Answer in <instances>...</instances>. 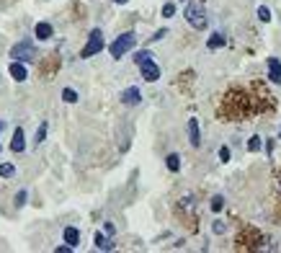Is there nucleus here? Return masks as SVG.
<instances>
[{
    "label": "nucleus",
    "instance_id": "f257e3e1",
    "mask_svg": "<svg viewBox=\"0 0 281 253\" xmlns=\"http://www.w3.org/2000/svg\"><path fill=\"white\" fill-rule=\"evenodd\" d=\"M134 44H137V34H134V31H126V34H121V36H116L114 44L108 47V52H111L114 60H121L126 52L134 49Z\"/></svg>",
    "mask_w": 281,
    "mask_h": 253
},
{
    "label": "nucleus",
    "instance_id": "f03ea898",
    "mask_svg": "<svg viewBox=\"0 0 281 253\" xmlns=\"http://www.w3.org/2000/svg\"><path fill=\"white\" fill-rule=\"evenodd\" d=\"M11 57L18 62H31V60H36V47L29 39H23V42H18L11 47Z\"/></svg>",
    "mask_w": 281,
    "mask_h": 253
},
{
    "label": "nucleus",
    "instance_id": "7ed1b4c3",
    "mask_svg": "<svg viewBox=\"0 0 281 253\" xmlns=\"http://www.w3.org/2000/svg\"><path fill=\"white\" fill-rule=\"evenodd\" d=\"M101 49H103V31L101 29H93V31H90V36H88V44L83 47V52H80V57L88 60V57H93V54H98Z\"/></svg>",
    "mask_w": 281,
    "mask_h": 253
},
{
    "label": "nucleus",
    "instance_id": "20e7f679",
    "mask_svg": "<svg viewBox=\"0 0 281 253\" xmlns=\"http://www.w3.org/2000/svg\"><path fill=\"white\" fill-rule=\"evenodd\" d=\"M183 16H186V21L194 26V29H206V13H204V8L201 5H194V3H188L186 5V11H183Z\"/></svg>",
    "mask_w": 281,
    "mask_h": 253
},
{
    "label": "nucleus",
    "instance_id": "39448f33",
    "mask_svg": "<svg viewBox=\"0 0 281 253\" xmlns=\"http://www.w3.org/2000/svg\"><path fill=\"white\" fill-rule=\"evenodd\" d=\"M140 70H142V78L147 80V83H155V80H160V67L155 65V60L140 62Z\"/></svg>",
    "mask_w": 281,
    "mask_h": 253
},
{
    "label": "nucleus",
    "instance_id": "423d86ee",
    "mask_svg": "<svg viewBox=\"0 0 281 253\" xmlns=\"http://www.w3.org/2000/svg\"><path fill=\"white\" fill-rule=\"evenodd\" d=\"M8 72H11V78H13V80H18V83H23V80L29 78V72H26V65H23V62H18V60H13V62H11Z\"/></svg>",
    "mask_w": 281,
    "mask_h": 253
},
{
    "label": "nucleus",
    "instance_id": "0eeeda50",
    "mask_svg": "<svg viewBox=\"0 0 281 253\" xmlns=\"http://www.w3.org/2000/svg\"><path fill=\"white\" fill-rule=\"evenodd\" d=\"M121 101L126 104V106H137L140 101H142V93H140V88H126L124 93H121Z\"/></svg>",
    "mask_w": 281,
    "mask_h": 253
},
{
    "label": "nucleus",
    "instance_id": "6e6552de",
    "mask_svg": "<svg viewBox=\"0 0 281 253\" xmlns=\"http://www.w3.org/2000/svg\"><path fill=\"white\" fill-rule=\"evenodd\" d=\"M268 78H271V83L281 85V62H279L276 57L268 60Z\"/></svg>",
    "mask_w": 281,
    "mask_h": 253
},
{
    "label": "nucleus",
    "instance_id": "1a4fd4ad",
    "mask_svg": "<svg viewBox=\"0 0 281 253\" xmlns=\"http://www.w3.org/2000/svg\"><path fill=\"white\" fill-rule=\"evenodd\" d=\"M11 150H13V152H23V150H26V134H23V129H21V126H18V129L13 132Z\"/></svg>",
    "mask_w": 281,
    "mask_h": 253
},
{
    "label": "nucleus",
    "instance_id": "9d476101",
    "mask_svg": "<svg viewBox=\"0 0 281 253\" xmlns=\"http://www.w3.org/2000/svg\"><path fill=\"white\" fill-rule=\"evenodd\" d=\"M34 34H36V39L47 42V39H52V34H54V29H52V23H47V21H41V23H36V29H34Z\"/></svg>",
    "mask_w": 281,
    "mask_h": 253
},
{
    "label": "nucleus",
    "instance_id": "9b49d317",
    "mask_svg": "<svg viewBox=\"0 0 281 253\" xmlns=\"http://www.w3.org/2000/svg\"><path fill=\"white\" fill-rule=\"evenodd\" d=\"M188 140H191L194 148L201 145V132H199V122L196 119H188Z\"/></svg>",
    "mask_w": 281,
    "mask_h": 253
},
{
    "label": "nucleus",
    "instance_id": "f8f14e48",
    "mask_svg": "<svg viewBox=\"0 0 281 253\" xmlns=\"http://www.w3.org/2000/svg\"><path fill=\"white\" fill-rule=\"evenodd\" d=\"M65 243L70 248H78V243H80V232L75 228H65Z\"/></svg>",
    "mask_w": 281,
    "mask_h": 253
},
{
    "label": "nucleus",
    "instance_id": "ddd939ff",
    "mask_svg": "<svg viewBox=\"0 0 281 253\" xmlns=\"http://www.w3.org/2000/svg\"><path fill=\"white\" fill-rule=\"evenodd\" d=\"M96 248H98V251H111V248H114V243L108 240L103 232H96Z\"/></svg>",
    "mask_w": 281,
    "mask_h": 253
},
{
    "label": "nucleus",
    "instance_id": "4468645a",
    "mask_svg": "<svg viewBox=\"0 0 281 253\" xmlns=\"http://www.w3.org/2000/svg\"><path fill=\"white\" fill-rule=\"evenodd\" d=\"M13 176H16L13 163H0V178H13Z\"/></svg>",
    "mask_w": 281,
    "mask_h": 253
},
{
    "label": "nucleus",
    "instance_id": "2eb2a0df",
    "mask_svg": "<svg viewBox=\"0 0 281 253\" xmlns=\"http://www.w3.org/2000/svg\"><path fill=\"white\" fill-rule=\"evenodd\" d=\"M206 47H209V49H220V47H224V36H222V34H214L212 39L206 42Z\"/></svg>",
    "mask_w": 281,
    "mask_h": 253
},
{
    "label": "nucleus",
    "instance_id": "dca6fc26",
    "mask_svg": "<svg viewBox=\"0 0 281 253\" xmlns=\"http://www.w3.org/2000/svg\"><path fill=\"white\" fill-rule=\"evenodd\" d=\"M165 166H168L170 170H178V168H181V158L176 155V152H170V155L165 158Z\"/></svg>",
    "mask_w": 281,
    "mask_h": 253
},
{
    "label": "nucleus",
    "instance_id": "f3484780",
    "mask_svg": "<svg viewBox=\"0 0 281 253\" xmlns=\"http://www.w3.org/2000/svg\"><path fill=\"white\" fill-rule=\"evenodd\" d=\"M62 98H65L67 104H75V101H78V93H75L72 88H65V90H62Z\"/></svg>",
    "mask_w": 281,
    "mask_h": 253
},
{
    "label": "nucleus",
    "instance_id": "a211bd4d",
    "mask_svg": "<svg viewBox=\"0 0 281 253\" xmlns=\"http://www.w3.org/2000/svg\"><path fill=\"white\" fill-rule=\"evenodd\" d=\"M144 60H152V52L150 49H142V52L134 54V62H137V65H140V62H144Z\"/></svg>",
    "mask_w": 281,
    "mask_h": 253
},
{
    "label": "nucleus",
    "instance_id": "6ab92c4d",
    "mask_svg": "<svg viewBox=\"0 0 281 253\" xmlns=\"http://www.w3.org/2000/svg\"><path fill=\"white\" fill-rule=\"evenodd\" d=\"M44 140H47V122L39 126V132H36V140H34V142H36V145H41Z\"/></svg>",
    "mask_w": 281,
    "mask_h": 253
},
{
    "label": "nucleus",
    "instance_id": "aec40b11",
    "mask_svg": "<svg viewBox=\"0 0 281 253\" xmlns=\"http://www.w3.org/2000/svg\"><path fill=\"white\" fill-rule=\"evenodd\" d=\"M258 18H261L263 23H268V21H271V11H268L266 5H261V8H258Z\"/></svg>",
    "mask_w": 281,
    "mask_h": 253
},
{
    "label": "nucleus",
    "instance_id": "412c9836",
    "mask_svg": "<svg viewBox=\"0 0 281 253\" xmlns=\"http://www.w3.org/2000/svg\"><path fill=\"white\" fill-rule=\"evenodd\" d=\"M261 145H263V142H261V137H250L248 150H250V152H258V150H261Z\"/></svg>",
    "mask_w": 281,
    "mask_h": 253
},
{
    "label": "nucleus",
    "instance_id": "4be33fe9",
    "mask_svg": "<svg viewBox=\"0 0 281 253\" xmlns=\"http://www.w3.org/2000/svg\"><path fill=\"white\" fill-rule=\"evenodd\" d=\"M222 207H224V199H222V196H214V199H212V210H214V212H220Z\"/></svg>",
    "mask_w": 281,
    "mask_h": 253
},
{
    "label": "nucleus",
    "instance_id": "5701e85b",
    "mask_svg": "<svg viewBox=\"0 0 281 253\" xmlns=\"http://www.w3.org/2000/svg\"><path fill=\"white\" fill-rule=\"evenodd\" d=\"M173 13H176V5H173V3H165V5H162V16H165V18H170Z\"/></svg>",
    "mask_w": 281,
    "mask_h": 253
},
{
    "label": "nucleus",
    "instance_id": "b1692460",
    "mask_svg": "<svg viewBox=\"0 0 281 253\" xmlns=\"http://www.w3.org/2000/svg\"><path fill=\"white\" fill-rule=\"evenodd\" d=\"M26 196H29L26 191H18V194H16V207H23V204H26Z\"/></svg>",
    "mask_w": 281,
    "mask_h": 253
},
{
    "label": "nucleus",
    "instance_id": "393cba45",
    "mask_svg": "<svg viewBox=\"0 0 281 253\" xmlns=\"http://www.w3.org/2000/svg\"><path fill=\"white\" fill-rule=\"evenodd\" d=\"M220 160H222V163L230 160V148H222V150H220Z\"/></svg>",
    "mask_w": 281,
    "mask_h": 253
},
{
    "label": "nucleus",
    "instance_id": "a878e982",
    "mask_svg": "<svg viewBox=\"0 0 281 253\" xmlns=\"http://www.w3.org/2000/svg\"><path fill=\"white\" fill-rule=\"evenodd\" d=\"M162 36H168V29H160V31H155V36H152V39H150V42H160V39H162Z\"/></svg>",
    "mask_w": 281,
    "mask_h": 253
},
{
    "label": "nucleus",
    "instance_id": "bb28decb",
    "mask_svg": "<svg viewBox=\"0 0 281 253\" xmlns=\"http://www.w3.org/2000/svg\"><path fill=\"white\" fill-rule=\"evenodd\" d=\"M224 230H227V228H224L222 222H214V232H224Z\"/></svg>",
    "mask_w": 281,
    "mask_h": 253
},
{
    "label": "nucleus",
    "instance_id": "cd10ccee",
    "mask_svg": "<svg viewBox=\"0 0 281 253\" xmlns=\"http://www.w3.org/2000/svg\"><path fill=\"white\" fill-rule=\"evenodd\" d=\"M70 251H75V248H70V246H60L57 253H70Z\"/></svg>",
    "mask_w": 281,
    "mask_h": 253
},
{
    "label": "nucleus",
    "instance_id": "c85d7f7f",
    "mask_svg": "<svg viewBox=\"0 0 281 253\" xmlns=\"http://www.w3.org/2000/svg\"><path fill=\"white\" fill-rule=\"evenodd\" d=\"M103 230H106V235H114V225H111V222H106V228H103Z\"/></svg>",
    "mask_w": 281,
    "mask_h": 253
},
{
    "label": "nucleus",
    "instance_id": "c756f323",
    "mask_svg": "<svg viewBox=\"0 0 281 253\" xmlns=\"http://www.w3.org/2000/svg\"><path fill=\"white\" fill-rule=\"evenodd\" d=\"M3 126H5V122H3V119H0V132H3Z\"/></svg>",
    "mask_w": 281,
    "mask_h": 253
},
{
    "label": "nucleus",
    "instance_id": "7c9ffc66",
    "mask_svg": "<svg viewBox=\"0 0 281 253\" xmlns=\"http://www.w3.org/2000/svg\"><path fill=\"white\" fill-rule=\"evenodd\" d=\"M114 3H119V5H124V3H126V0H114Z\"/></svg>",
    "mask_w": 281,
    "mask_h": 253
},
{
    "label": "nucleus",
    "instance_id": "2f4dec72",
    "mask_svg": "<svg viewBox=\"0 0 281 253\" xmlns=\"http://www.w3.org/2000/svg\"><path fill=\"white\" fill-rule=\"evenodd\" d=\"M279 194H281V176H279Z\"/></svg>",
    "mask_w": 281,
    "mask_h": 253
},
{
    "label": "nucleus",
    "instance_id": "473e14b6",
    "mask_svg": "<svg viewBox=\"0 0 281 253\" xmlns=\"http://www.w3.org/2000/svg\"><path fill=\"white\" fill-rule=\"evenodd\" d=\"M279 140H281V129H279Z\"/></svg>",
    "mask_w": 281,
    "mask_h": 253
},
{
    "label": "nucleus",
    "instance_id": "72a5a7b5",
    "mask_svg": "<svg viewBox=\"0 0 281 253\" xmlns=\"http://www.w3.org/2000/svg\"><path fill=\"white\" fill-rule=\"evenodd\" d=\"M183 3H188V0H183Z\"/></svg>",
    "mask_w": 281,
    "mask_h": 253
}]
</instances>
